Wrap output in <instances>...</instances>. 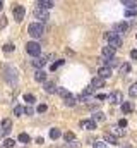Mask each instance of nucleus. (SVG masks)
Returning <instances> with one entry per match:
<instances>
[{"instance_id": "obj_1", "label": "nucleus", "mask_w": 137, "mask_h": 148, "mask_svg": "<svg viewBox=\"0 0 137 148\" xmlns=\"http://www.w3.org/2000/svg\"><path fill=\"white\" fill-rule=\"evenodd\" d=\"M28 33L33 38H39L43 35V24H41V23H31V24L28 26Z\"/></svg>"}, {"instance_id": "obj_2", "label": "nucleus", "mask_w": 137, "mask_h": 148, "mask_svg": "<svg viewBox=\"0 0 137 148\" xmlns=\"http://www.w3.org/2000/svg\"><path fill=\"white\" fill-rule=\"evenodd\" d=\"M104 38L110 41V47H113L115 50H117L118 47H122V38L118 36L117 33H111V31H110V33H104Z\"/></svg>"}, {"instance_id": "obj_3", "label": "nucleus", "mask_w": 137, "mask_h": 148, "mask_svg": "<svg viewBox=\"0 0 137 148\" xmlns=\"http://www.w3.org/2000/svg\"><path fill=\"white\" fill-rule=\"evenodd\" d=\"M26 50H28L29 55H33V57H39L41 47H39V43H36V41H29V43L26 45Z\"/></svg>"}, {"instance_id": "obj_4", "label": "nucleus", "mask_w": 137, "mask_h": 148, "mask_svg": "<svg viewBox=\"0 0 137 148\" xmlns=\"http://www.w3.org/2000/svg\"><path fill=\"white\" fill-rule=\"evenodd\" d=\"M34 17L39 19L41 23H45V21H48L50 16H48V10H46V9H39V7H36V9H34Z\"/></svg>"}, {"instance_id": "obj_5", "label": "nucleus", "mask_w": 137, "mask_h": 148, "mask_svg": "<svg viewBox=\"0 0 137 148\" xmlns=\"http://www.w3.org/2000/svg\"><path fill=\"white\" fill-rule=\"evenodd\" d=\"M24 14H26V10H24V7H22V5L14 7V19H16L17 23H21V21L24 19Z\"/></svg>"}, {"instance_id": "obj_6", "label": "nucleus", "mask_w": 137, "mask_h": 148, "mask_svg": "<svg viewBox=\"0 0 137 148\" xmlns=\"http://www.w3.org/2000/svg\"><path fill=\"white\" fill-rule=\"evenodd\" d=\"M101 53H103V57H104V59H111V57L115 55V48H113V47H110V45H108V47H103Z\"/></svg>"}, {"instance_id": "obj_7", "label": "nucleus", "mask_w": 137, "mask_h": 148, "mask_svg": "<svg viewBox=\"0 0 137 148\" xmlns=\"http://www.w3.org/2000/svg\"><path fill=\"white\" fill-rule=\"evenodd\" d=\"M93 93H94V88H93V86H89V88H86V90L77 97V100H82V102H84V100H87V97H89V95H93Z\"/></svg>"}, {"instance_id": "obj_8", "label": "nucleus", "mask_w": 137, "mask_h": 148, "mask_svg": "<svg viewBox=\"0 0 137 148\" xmlns=\"http://www.w3.org/2000/svg\"><path fill=\"white\" fill-rule=\"evenodd\" d=\"M122 91H113L111 95H110V100H111V103H123L122 102Z\"/></svg>"}, {"instance_id": "obj_9", "label": "nucleus", "mask_w": 137, "mask_h": 148, "mask_svg": "<svg viewBox=\"0 0 137 148\" xmlns=\"http://www.w3.org/2000/svg\"><path fill=\"white\" fill-rule=\"evenodd\" d=\"M81 126H82L84 129H87V131H93V129H96V121H93V119H89V121H82Z\"/></svg>"}, {"instance_id": "obj_10", "label": "nucleus", "mask_w": 137, "mask_h": 148, "mask_svg": "<svg viewBox=\"0 0 137 148\" xmlns=\"http://www.w3.org/2000/svg\"><path fill=\"white\" fill-rule=\"evenodd\" d=\"M91 86H93V88H103V86H104V79H103L101 76H96V77H93V81H91Z\"/></svg>"}, {"instance_id": "obj_11", "label": "nucleus", "mask_w": 137, "mask_h": 148, "mask_svg": "<svg viewBox=\"0 0 137 148\" xmlns=\"http://www.w3.org/2000/svg\"><path fill=\"white\" fill-rule=\"evenodd\" d=\"M104 141L106 143H111V145H118V138L111 133H104Z\"/></svg>"}, {"instance_id": "obj_12", "label": "nucleus", "mask_w": 137, "mask_h": 148, "mask_svg": "<svg viewBox=\"0 0 137 148\" xmlns=\"http://www.w3.org/2000/svg\"><path fill=\"white\" fill-rule=\"evenodd\" d=\"M34 79H36L38 83H45V81H46V73H45L43 69H38L36 74H34Z\"/></svg>"}, {"instance_id": "obj_13", "label": "nucleus", "mask_w": 137, "mask_h": 148, "mask_svg": "<svg viewBox=\"0 0 137 148\" xmlns=\"http://www.w3.org/2000/svg\"><path fill=\"white\" fill-rule=\"evenodd\" d=\"M38 7L39 9H52L53 7V0H38Z\"/></svg>"}, {"instance_id": "obj_14", "label": "nucleus", "mask_w": 137, "mask_h": 148, "mask_svg": "<svg viewBox=\"0 0 137 148\" xmlns=\"http://www.w3.org/2000/svg\"><path fill=\"white\" fill-rule=\"evenodd\" d=\"M45 64H46V57H34V60H33V66H34V67L41 69Z\"/></svg>"}, {"instance_id": "obj_15", "label": "nucleus", "mask_w": 137, "mask_h": 148, "mask_svg": "<svg viewBox=\"0 0 137 148\" xmlns=\"http://www.w3.org/2000/svg\"><path fill=\"white\" fill-rule=\"evenodd\" d=\"M62 100H64V103H65L67 107H74V105H75V100H77V98H75L74 95H67V97H65V98H62Z\"/></svg>"}, {"instance_id": "obj_16", "label": "nucleus", "mask_w": 137, "mask_h": 148, "mask_svg": "<svg viewBox=\"0 0 137 148\" xmlns=\"http://www.w3.org/2000/svg\"><path fill=\"white\" fill-rule=\"evenodd\" d=\"M132 110H134L132 102H123V103H122V112H123V114H130Z\"/></svg>"}, {"instance_id": "obj_17", "label": "nucleus", "mask_w": 137, "mask_h": 148, "mask_svg": "<svg viewBox=\"0 0 137 148\" xmlns=\"http://www.w3.org/2000/svg\"><path fill=\"white\" fill-rule=\"evenodd\" d=\"M98 76H101L103 79H106V77L111 76V69H110V67H101V69L98 71Z\"/></svg>"}, {"instance_id": "obj_18", "label": "nucleus", "mask_w": 137, "mask_h": 148, "mask_svg": "<svg viewBox=\"0 0 137 148\" xmlns=\"http://www.w3.org/2000/svg\"><path fill=\"white\" fill-rule=\"evenodd\" d=\"M62 136V133H60V129H57V127H53V129H50V138L52 140H58Z\"/></svg>"}, {"instance_id": "obj_19", "label": "nucleus", "mask_w": 137, "mask_h": 148, "mask_svg": "<svg viewBox=\"0 0 137 148\" xmlns=\"http://www.w3.org/2000/svg\"><path fill=\"white\" fill-rule=\"evenodd\" d=\"M115 28H117V31H118V33H125V31L129 29V24H127V23H118Z\"/></svg>"}, {"instance_id": "obj_20", "label": "nucleus", "mask_w": 137, "mask_h": 148, "mask_svg": "<svg viewBox=\"0 0 137 148\" xmlns=\"http://www.w3.org/2000/svg\"><path fill=\"white\" fill-rule=\"evenodd\" d=\"M10 127H12V121L10 119H3L2 121V129L3 131H10Z\"/></svg>"}, {"instance_id": "obj_21", "label": "nucleus", "mask_w": 137, "mask_h": 148, "mask_svg": "<svg viewBox=\"0 0 137 148\" xmlns=\"http://www.w3.org/2000/svg\"><path fill=\"white\" fill-rule=\"evenodd\" d=\"M45 91H46V93H55L57 88H55L53 83H45Z\"/></svg>"}, {"instance_id": "obj_22", "label": "nucleus", "mask_w": 137, "mask_h": 148, "mask_svg": "<svg viewBox=\"0 0 137 148\" xmlns=\"http://www.w3.org/2000/svg\"><path fill=\"white\" fill-rule=\"evenodd\" d=\"M122 3H123V5H127L129 9H134V7H137V0H122Z\"/></svg>"}, {"instance_id": "obj_23", "label": "nucleus", "mask_w": 137, "mask_h": 148, "mask_svg": "<svg viewBox=\"0 0 137 148\" xmlns=\"http://www.w3.org/2000/svg\"><path fill=\"white\" fill-rule=\"evenodd\" d=\"M129 95H130L132 98H136V97H137V83H134V84L129 88Z\"/></svg>"}, {"instance_id": "obj_24", "label": "nucleus", "mask_w": 137, "mask_h": 148, "mask_svg": "<svg viewBox=\"0 0 137 148\" xmlns=\"http://www.w3.org/2000/svg\"><path fill=\"white\" fill-rule=\"evenodd\" d=\"M132 16H137V9H127L125 10V17H132Z\"/></svg>"}, {"instance_id": "obj_25", "label": "nucleus", "mask_w": 137, "mask_h": 148, "mask_svg": "<svg viewBox=\"0 0 137 148\" xmlns=\"http://www.w3.org/2000/svg\"><path fill=\"white\" fill-rule=\"evenodd\" d=\"M19 141H21V143H29V136H28L26 133H21V134H19Z\"/></svg>"}, {"instance_id": "obj_26", "label": "nucleus", "mask_w": 137, "mask_h": 148, "mask_svg": "<svg viewBox=\"0 0 137 148\" xmlns=\"http://www.w3.org/2000/svg\"><path fill=\"white\" fill-rule=\"evenodd\" d=\"M14 145H16V141H14V140H10V138H7V140L3 141V147H5V148H12Z\"/></svg>"}, {"instance_id": "obj_27", "label": "nucleus", "mask_w": 137, "mask_h": 148, "mask_svg": "<svg viewBox=\"0 0 137 148\" xmlns=\"http://www.w3.org/2000/svg\"><path fill=\"white\" fill-rule=\"evenodd\" d=\"M129 71H130V66H129V64H122V66H120V73L122 74H127Z\"/></svg>"}, {"instance_id": "obj_28", "label": "nucleus", "mask_w": 137, "mask_h": 148, "mask_svg": "<svg viewBox=\"0 0 137 148\" xmlns=\"http://www.w3.org/2000/svg\"><path fill=\"white\" fill-rule=\"evenodd\" d=\"M24 100H26L28 103H34V102H36V98H34L33 95H29V93H28V95H24Z\"/></svg>"}, {"instance_id": "obj_29", "label": "nucleus", "mask_w": 137, "mask_h": 148, "mask_svg": "<svg viewBox=\"0 0 137 148\" xmlns=\"http://www.w3.org/2000/svg\"><path fill=\"white\" fill-rule=\"evenodd\" d=\"M74 140H75V134H74V133H65V141L70 143V141H74Z\"/></svg>"}, {"instance_id": "obj_30", "label": "nucleus", "mask_w": 137, "mask_h": 148, "mask_svg": "<svg viewBox=\"0 0 137 148\" xmlns=\"http://www.w3.org/2000/svg\"><path fill=\"white\" fill-rule=\"evenodd\" d=\"M62 64H64V60H57L55 64H52V67H50V69H52V71H57V69H58Z\"/></svg>"}, {"instance_id": "obj_31", "label": "nucleus", "mask_w": 137, "mask_h": 148, "mask_svg": "<svg viewBox=\"0 0 137 148\" xmlns=\"http://www.w3.org/2000/svg\"><path fill=\"white\" fill-rule=\"evenodd\" d=\"M57 91H58V95H60V97H62V98H65V97H67V95H70V93H68L67 90H64V88H60V90H57Z\"/></svg>"}, {"instance_id": "obj_32", "label": "nucleus", "mask_w": 137, "mask_h": 148, "mask_svg": "<svg viewBox=\"0 0 137 148\" xmlns=\"http://www.w3.org/2000/svg\"><path fill=\"white\" fill-rule=\"evenodd\" d=\"M46 110H48V107H46L45 103H39V105H38V112H39V114H43V112H46Z\"/></svg>"}, {"instance_id": "obj_33", "label": "nucleus", "mask_w": 137, "mask_h": 148, "mask_svg": "<svg viewBox=\"0 0 137 148\" xmlns=\"http://www.w3.org/2000/svg\"><path fill=\"white\" fill-rule=\"evenodd\" d=\"M12 50H14V45H12V43L3 45V52H12Z\"/></svg>"}, {"instance_id": "obj_34", "label": "nucleus", "mask_w": 137, "mask_h": 148, "mask_svg": "<svg viewBox=\"0 0 137 148\" xmlns=\"http://www.w3.org/2000/svg\"><path fill=\"white\" fill-rule=\"evenodd\" d=\"M14 114H16V115H21V114H24V109H22L21 105H17V107L14 109Z\"/></svg>"}, {"instance_id": "obj_35", "label": "nucleus", "mask_w": 137, "mask_h": 148, "mask_svg": "<svg viewBox=\"0 0 137 148\" xmlns=\"http://www.w3.org/2000/svg\"><path fill=\"white\" fill-rule=\"evenodd\" d=\"M113 133H115L117 136H123V134H125V131H123V129H118V127H115V129H113Z\"/></svg>"}, {"instance_id": "obj_36", "label": "nucleus", "mask_w": 137, "mask_h": 148, "mask_svg": "<svg viewBox=\"0 0 137 148\" xmlns=\"http://www.w3.org/2000/svg\"><path fill=\"white\" fill-rule=\"evenodd\" d=\"M104 119V115H103L101 112H98V114H94V119L93 121H103Z\"/></svg>"}, {"instance_id": "obj_37", "label": "nucleus", "mask_w": 137, "mask_h": 148, "mask_svg": "<svg viewBox=\"0 0 137 148\" xmlns=\"http://www.w3.org/2000/svg\"><path fill=\"white\" fill-rule=\"evenodd\" d=\"M94 148H106V145L103 141H94Z\"/></svg>"}, {"instance_id": "obj_38", "label": "nucleus", "mask_w": 137, "mask_h": 148, "mask_svg": "<svg viewBox=\"0 0 137 148\" xmlns=\"http://www.w3.org/2000/svg\"><path fill=\"white\" fill-rule=\"evenodd\" d=\"M118 126H120V127H125V126H127V121H125V119H120V121H118Z\"/></svg>"}, {"instance_id": "obj_39", "label": "nucleus", "mask_w": 137, "mask_h": 148, "mask_svg": "<svg viewBox=\"0 0 137 148\" xmlns=\"http://www.w3.org/2000/svg\"><path fill=\"white\" fill-rule=\"evenodd\" d=\"M24 114H28V115H33V114H34V110L31 109V107H28V109H24Z\"/></svg>"}, {"instance_id": "obj_40", "label": "nucleus", "mask_w": 137, "mask_h": 148, "mask_svg": "<svg viewBox=\"0 0 137 148\" xmlns=\"http://www.w3.org/2000/svg\"><path fill=\"white\" fill-rule=\"evenodd\" d=\"M96 98H98V100H106V95H104V93H100Z\"/></svg>"}, {"instance_id": "obj_41", "label": "nucleus", "mask_w": 137, "mask_h": 148, "mask_svg": "<svg viewBox=\"0 0 137 148\" xmlns=\"http://www.w3.org/2000/svg\"><path fill=\"white\" fill-rule=\"evenodd\" d=\"M130 57H132V59H137V50H132V52H130Z\"/></svg>"}, {"instance_id": "obj_42", "label": "nucleus", "mask_w": 137, "mask_h": 148, "mask_svg": "<svg viewBox=\"0 0 137 148\" xmlns=\"http://www.w3.org/2000/svg\"><path fill=\"white\" fill-rule=\"evenodd\" d=\"M7 133H9V131H3V129H2V131H0V138H3V136H5Z\"/></svg>"}, {"instance_id": "obj_43", "label": "nucleus", "mask_w": 137, "mask_h": 148, "mask_svg": "<svg viewBox=\"0 0 137 148\" xmlns=\"http://www.w3.org/2000/svg\"><path fill=\"white\" fill-rule=\"evenodd\" d=\"M122 148H130V147H129V145H123V147H122Z\"/></svg>"}, {"instance_id": "obj_44", "label": "nucleus", "mask_w": 137, "mask_h": 148, "mask_svg": "<svg viewBox=\"0 0 137 148\" xmlns=\"http://www.w3.org/2000/svg\"><path fill=\"white\" fill-rule=\"evenodd\" d=\"M0 10H2V2H0Z\"/></svg>"}]
</instances>
